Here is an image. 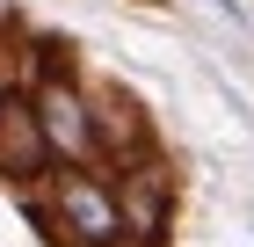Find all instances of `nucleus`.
<instances>
[{
    "label": "nucleus",
    "mask_w": 254,
    "mask_h": 247,
    "mask_svg": "<svg viewBox=\"0 0 254 247\" xmlns=\"http://www.w3.org/2000/svg\"><path fill=\"white\" fill-rule=\"evenodd\" d=\"M22 204H29V218H37L44 233H51V247H131L117 182L102 167H51Z\"/></svg>",
    "instance_id": "f257e3e1"
},
{
    "label": "nucleus",
    "mask_w": 254,
    "mask_h": 247,
    "mask_svg": "<svg viewBox=\"0 0 254 247\" xmlns=\"http://www.w3.org/2000/svg\"><path fill=\"white\" fill-rule=\"evenodd\" d=\"M29 116H37V138L51 153V167H102V124H95V95L80 87L73 66H44L29 87Z\"/></svg>",
    "instance_id": "f03ea898"
},
{
    "label": "nucleus",
    "mask_w": 254,
    "mask_h": 247,
    "mask_svg": "<svg viewBox=\"0 0 254 247\" xmlns=\"http://www.w3.org/2000/svg\"><path fill=\"white\" fill-rule=\"evenodd\" d=\"M109 182H117V204H124V226H131V247H167V226H175V174L145 153V160L117 167Z\"/></svg>",
    "instance_id": "7ed1b4c3"
},
{
    "label": "nucleus",
    "mask_w": 254,
    "mask_h": 247,
    "mask_svg": "<svg viewBox=\"0 0 254 247\" xmlns=\"http://www.w3.org/2000/svg\"><path fill=\"white\" fill-rule=\"evenodd\" d=\"M44 174H51V153L37 138L29 95H7V116H0V182H44Z\"/></svg>",
    "instance_id": "20e7f679"
},
{
    "label": "nucleus",
    "mask_w": 254,
    "mask_h": 247,
    "mask_svg": "<svg viewBox=\"0 0 254 247\" xmlns=\"http://www.w3.org/2000/svg\"><path fill=\"white\" fill-rule=\"evenodd\" d=\"M0 116H7V87H0Z\"/></svg>",
    "instance_id": "39448f33"
}]
</instances>
